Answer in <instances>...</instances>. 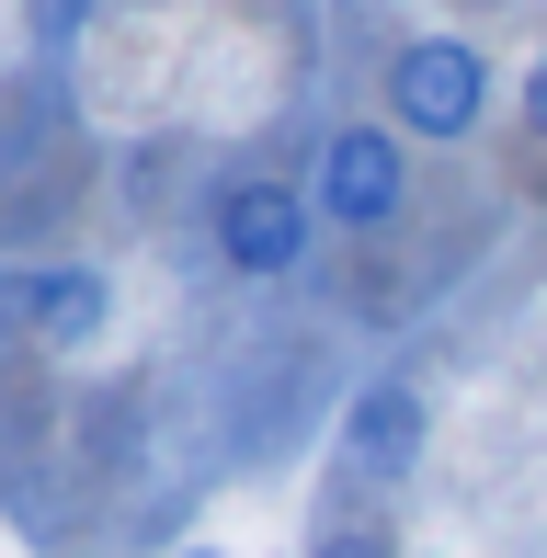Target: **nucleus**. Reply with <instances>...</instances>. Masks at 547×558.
<instances>
[{"label":"nucleus","mask_w":547,"mask_h":558,"mask_svg":"<svg viewBox=\"0 0 547 558\" xmlns=\"http://www.w3.org/2000/svg\"><path fill=\"white\" fill-rule=\"evenodd\" d=\"M206 240H217V263H229V274L285 286V274L319 251V206H308V183H285V171L240 160L229 183H217V206H206Z\"/></svg>","instance_id":"obj_1"},{"label":"nucleus","mask_w":547,"mask_h":558,"mask_svg":"<svg viewBox=\"0 0 547 558\" xmlns=\"http://www.w3.org/2000/svg\"><path fill=\"white\" fill-rule=\"evenodd\" d=\"M479 114H490V46L445 35V23L388 46V125H400V137L457 148V137H479Z\"/></svg>","instance_id":"obj_2"},{"label":"nucleus","mask_w":547,"mask_h":558,"mask_svg":"<svg viewBox=\"0 0 547 558\" xmlns=\"http://www.w3.org/2000/svg\"><path fill=\"white\" fill-rule=\"evenodd\" d=\"M308 206L319 228H354V240H377V228H400L411 206V160H400V125H319V160H308Z\"/></svg>","instance_id":"obj_3"},{"label":"nucleus","mask_w":547,"mask_h":558,"mask_svg":"<svg viewBox=\"0 0 547 558\" xmlns=\"http://www.w3.org/2000/svg\"><path fill=\"white\" fill-rule=\"evenodd\" d=\"M422 445H434V411H422L411 376H377V388H354V399H342V422H331V468H342V478H365V490L411 478V468H422Z\"/></svg>","instance_id":"obj_4"},{"label":"nucleus","mask_w":547,"mask_h":558,"mask_svg":"<svg viewBox=\"0 0 547 558\" xmlns=\"http://www.w3.org/2000/svg\"><path fill=\"white\" fill-rule=\"evenodd\" d=\"M104 331H114V274H104V263H46V274H23V342L92 353Z\"/></svg>","instance_id":"obj_5"},{"label":"nucleus","mask_w":547,"mask_h":558,"mask_svg":"<svg viewBox=\"0 0 547 558\" xmlns=\"http://www.w3.org/2000/svg\"><path fill=\"white\" fill-rule=\"evenodd\" d=\"M92 12H104V0H23V35H35L46 58H69V46L92 35Z\"/></svg>","instance_id":"obj_6"},{"label":"nucleus","mask_w":547,"mask_h":558,"mask_svg":"<svg viewBox=\"0 0 547 558\" xmlns=\"http://www.w3.org/2000/svg\"><path fill=\"white\" fill-rule=\"evenodd\" d=\"M308 558H400V536H388L377 513H342V524H319V547Z\"/></svg>","instance_id":"obj_7"},{"label":"nucleus","mask_w":547,"mask_h":558,"mask_svg":"<svg viewBox=\"0 0 547 558\" xmlns=\"http://www.w3.org/2000/svg\"><path fill=\"white\" fill-rule=\"evenodd\" d=\"M525 137H536V148H547V58H536V69H525Z\"/></svg>","instance_id":"obj_8"},{"label":"nucleus","mask_w":547,"mask_h":558,"mask_svg":"<svg viewBox=\"0 0 547 558\" xmlns=\"http://www.w3.org/2000/svg\"><path fill=\"white\" fill-rule=\"evenodd\" d=\"M171 558H229V547H171Z\"/></svg>","instance_id":"obj_9"},{"label":"nucleus","mask_w":547,"mask_h":558,"mask_svg":"<svg viewBox=\"0 0 547 558\" xmlns=\"http://www.w3.org/2000/svg\"><path fill=\"white\" fill-rule=\"evenodd\" d=\"M126 12H160V0H126Z\"/></svg>","instance_id":"obj_10"}]
</instances>
